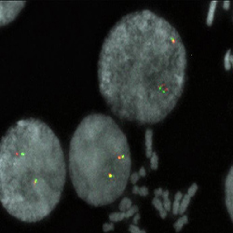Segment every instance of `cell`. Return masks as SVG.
I'll return each mask as SVG.
<instances>
[{
	"instance_id": "obj_1",
	"label": "cell",
	"mask_w": 233,
	"mask_h": 233,
	"mask_svg": "<svg viewBox=\"0 0 233 233\" xmlns=\"http://www.w3.org/2000/svg\"><path fill=\"white\" fill-rule=\"evenodd\" d=\"M182 37L150 9L128 13L107 35L98 60L99 91L119 119L161 122L176 107L187 80Z\"/></svg>"
},
{
	"instance_id": "obj_2",
	"label": "cell",
	"mask_w": 233,
	"mask_h": 233,
	"mask_svg": "<svg viewBox=\"0 0 233 233\" xmlns=\"http://www.w3.org/2000/svg\"><path fill=\"white\" fill-rule=\"evenodd\" d=\"M66 163L61 142L44 121H16L0 143V202L20 221L46 218L61 201Z\"/></svg>"
},
{
	"instance_id": "obj_3",
	"label": "cell",
	"mask_w": 233,
	"mask_h": 233,
	"mask_svg": "<svg viewBox=\"0 0 233 233\" xmlns=\"http://www.w3.org/2000/svg\"><path fill=\"white\" fill-rule=\"evenodd\" d=\"M68 169L78 196L99 207L117 201L131 176L128 139L108 115L86 116L74 131L69 145Z\"/></svg>"
},
{
	"instance_id": "obj_4",
	"label": "cell",
	"mask_w": 233,
	"mask_h": 233,
	"mask_svg": "<svg viewBox=\"0 0 233 233\" xmlns=\"http://www.w3.org/2000/svg\"><path fill=\"white\" fill-rule=\"evenodd\" d=\"M25 1H1L0 2V24L5 26L13 21L24 7Z\"/></svg>"
},
{
	"instance_id": "obj_5",
	"label": "cell",
	"mask_w": 233,
	"mask_h": 233,
	"mask_svg": "<svg viewBox=\"0 0 233 233\" xmlns=\"http://www.w3.org/2000/svg\"><path fill=\"white\" fill-rule=\"evenodd\" d=\"M225 203L233 222V165L231 167L225 180Z\"/></svg>"
},
{
	"instance_id": "obj_6",
	"label": "cell",
	"mask_w": 233,
	"mask_h": 233,
	"mask_svg": "<svg viewBox=\"0 0 233 233\" xmlns=\"http://www.w3.org/2000/svg\"><path fill=\"white\" fill-rule=\"evenodd\" d=\"M145 156L146 158H151L152 156V146H153V130L146 129L145 133Z\"/></svg>"
},
{
	"instance_id": "obj_7",
	"label": "cell",
	"mask_w": 233,
	"mask_h": 233,
	"mask_svg": "<svg viewBox=\"0 0 233 233\" xmlns=\"http://www.w3.org/2000/svg\"><path fill=\"white\" fill-rule=\"evenodd\" d=\"M217 4H218V2L216 0H213L210 3L209 10H208L207 17H206V24L209 27H211L213 25V22H214V20H215V13H216V9Z\"/></svg>"
},
{
	"instance_id": "obj_8",
	"label": "cell",
	"mask_w": 233,
	"mask_h": 233,
	"mask_svg": "<svg viewBox=\"0 0 233 233\" xmlns=\"http://www.w3.org/2000/svg\"><path fill=\"white\" fill-rule=\"evenodd\" d=\"M152 204H153V206L159 211L160 217H161L162 219L166 218V216H167V211H166L165 208H164L163 202H161V201H160L159 198L155 197V198L152 200Z\"/></svg>"
},
{
	"instance_id": "obj_9",
	"label": "cell",
	"mask_w": 233,
	"mask_h": 233,
	"mask_svg": "<svg viewBox=\"0 0 233 233\" xmlns=\"http://www.w3.org/2000/svg\"><path fill=\"white\" fill-rule=\"evenodd\" d=\"M183 194L181 191H177L174 195V203L172 204V212L174 214V216H177L179 215V208H180V202L181 200L183 199Z\"/></svg>"
},
{
	"instance_id": "obj_10",
	"label": "cell",
	"mask_w": 233,
	"mask_h": 233,
	"mask_svg": "<svg viewBox=\"0 0 233 233\" xmlns=\"http://www.w3.org/2000/svg\"><path fill=\"white\" fill-rule=\"evenodd\" d=\"M190 200H191V197L188 196V194L184 195L183 196V199L181 200V202H180V208H179V215H184L185 212L187 211L189 203H190Z\"/></svg>"
},
{
	"instance_id": "obj_11",
	"label": "cell",
	"mask_w": 233,
	"mask_h": 233,
	"mask_svg": "<svg viewBox=\"0 0 233 233\" xmlns=\"http://www.w3.org/2000/svg\"><path fill=\"white\" fill-rule=\"evenodd\" d=\"M188 216L186 215H183V216H181L180 218H178L176 220V222L174 224V230H175L176 232H179V231H181V230L183 229V227L186 224H188Z\"/></svg>"
},
{
	"instance_id": "obj_12",
	"label": "cell",
	"mask_w": 233,
	"mask_h": 233,
	"mask_svg": "<svg viewBox=\"0 0 233 233\" xmlns=\"http://www.w3.org/2000/svg\"><path fill=\"white\" fill-rule=\"evenodd\" d=\"M131 206H132L131 201L129 198L124 197V198L121 200V202H120V203H119V205H118V209H119L120 212H126V211H128Z\"/></svg>"
},
{
	"instance_id": "obj_13",
	"label": "cell",
	"mask_w": 233,
	"mask_h": 233,
	"mask_svg": "<svg viewBox=\"0 0 233 233\" xmlns=\"http://www.w3.org/2000/svg\"><path fill=\"white\" fill-rule=\"evenodd\" d=\"M169 190H165L163 191L162 197H163V205L166 211H171L172 210V202L169 198Z\"/></svg>"
},
{
	"instance_id": "obj_14",
	"label": "cell",
	"mask_w": 233,
	"mask_h": 233,
	"mask_svg": "<svg viewBox=\"0 0 233 233\" xmlns=\"http://www.w3.org/2000/svg\"><path fill=\"white\" fill-rule=\"evenodd\" d=\"M108 218H109V220H110L112 223L121 221L122 219L126 218V217H125V212H117V213H112V214H110V215H109Z\"/></svg>"
},
{
	"instance_id": "obj_15",
	"label": "cell",
	"mask_w": 233,
	"mask_h": 233,
	"mask_svg": "<svg viewBox=\"0 0 233 233\" xmlns=\"http://www.w3.org/2000/svg\"><path fill=\"white\" fill-rule=\"evenodd\" d=\"M231 50H228L224 57V67L226 71H230L232 67L231 64Z\"/></svg>"
},
{
	"instance_id": "obj_16",
	"label": "cell",
	"mask_w": 233,
	"mask_h": 233,
	"mask_svg": "<svg viewBox=\"0 0 233 233\" xmlns=\"http://www.w3.org/2000/svg\"><path fill=\"white\" fill-rule=\"evenodd\" d=\"M159 167V157L156 152L152 153V156L150 158V168L153 171H156Z\"/></svg>"
},
{
	"instance_id": "obj_17",
	"label": "cell",
	"mask_w": 233,
	"mask_h": 233,
	"mask_svg": "<svg viewBox=\"0 0 233 233\" xmlns=\"http://www.w3.org/2000/svg\"><path fill=\"white\" fill-rule=\"evenodd\" d=\"M137 212H138V207L136 205H132L128 211L125 212V217L129 218L131 216H133L135 214H137Z\"/></svg>"
},
{
	"instance_id": "obj_18",
	"label": "cell",
	"mask_w": 233,
	"mask_h": 233,
	"mask_svg": "<svg viewBox=\"0 0 233 233\" xmlns=\"http://www.w3.org/2000/svg\"><path fill=\"white\" fill-rule=\"evenodd\" d=\"M198 189H199V186H198L196 183H193V184L189 187V188H188V193H187V194L192 198V197H194V196H195V194H196V192L198 191Z\"/></svg>"
},
{
	"instance_id": "obj_19",
	"label": "cell",
	"mask_w": 233,
	"mask_h": 233,
	"mask_svg": "<svg viewBox=\"0 0 233 233\" xmlns=\"http://www.w3.org/2000/svg\"><path fill=\"white\" fill-rule=\"evenodd\" d=\"M129 231L131 233H146L145 232V231L140 230V229H139L136 225H134V224L130 225V227H129Z\"/></svg>"
},
{
	"instance_id": "obj_20",
	"label": "cell",
	"mask_w": 233,
	"mask_h": 233,
	"mask_svg": "<svg viewBox=\"0 0 233 233\" xmlns=\"http://www.w3.org/2000/svg\"><path fill=\"white\" fill-rule=\"evenodd\" d=\"M140 174H138V173H133V174H131V176H130V181H131V184H133V185H135L136 183H137V181L140 179Z\"/></svg>"
},
{
	"instance_id": "obj_21",
	"label": "cell",
	"mask_w": 233,
	"mask_h": 233,
	"mask_svg": "<svg viewBox=\"0 0 233 233\" xmlns=\"http://www.w3.org/2000/svg\"><path fill=\"white\" fill-rule=\"evenodd\" d=\"M149 191H148V188L146 187H141L139 188V192H138V195L142 196V197H146L148 195Z\"/></svg>"
},
{
	"instance_id": "obj_22",
	"label": "cell",
	"mask_w": 233,
	"mask_h": 233,
	"mask_svg": "<svg viewBox=\"0 0 233 233\" xmlns=\"http://www.w3.org/2000/svg\"><path fill=\"white\" fill-rule=\"evenodd\" d=\"M114 230V224L111 222V223H106L103 225V231L104 232H108V231H111Z\"/></svg>"
},
{
	"instance_id": "obj_23",
	"label": "cell",
	"mask_w": 233,
	"mask_h": 233,
	"mask_svg": "<svg viewBox=\"0 0 233 233\" xmlns=\"http://www.w3.org/2000/svg\"><path fill=\"white\" fill-rule=\"evenodd\" d=\"M162 194H163V190H162V188H156V189L154 190V195H155V197H157V198H159V196H162Z\"/></svg>"
},
{
	"instance_id": "obj_24",
	"label": "cell",
	"mask_w": 233,
	"mask_h": 233,
	"mask_svg": "<svg viewBox=\"0 0 233 233\" xmlns=\"http://www.w3.org/2000/svg\"><path fill=\"white\" fill-rule=\"evenodd\" d=\"M223 8L225 10H229L231 8V1L230 0H225L223 2Z\"/></svg>"
},
{
	"instance_id": "obj_25",
	"label": "cell",
	"mask_w": 233,
	"mask_h": 233,
	"mask_svg": "<svg viewBox=\"0 0 233 233\" xmlns=\"http://www.w3.org/2000/svg\"><path fill=\"white\" fill-rule=\"evenodd\" d=\"M140 217H141V216H140V215H139L138 213H137V214H135V215L133 216V219H132V221H133V224H134V225H135V224L137 225V223H138V222H139V220H140Z\"/></svg>"
},
{
	"instance_id": "obj_26",
	"label": "cell",
	"mask_w": 233,
	"mask_h": 233,
	"mask_svg": "<svg viewBox=\"0 0 233 233\" xmlns=\"http://www.w3.org/2000/svg\"><path fill=\"white\" fill-rule=\"evenodd\" d=\"M138 174H140V176H145L146 175V171H145V169L144 168V167H141L140 168V170H139V172H138Z\"/></svg>"
},
{
	"instance_id": "obj_27",
	"label": "cell",
	"mask_w": 233,
	"mask_h": 233,
	"mask_svg": "<svg viewBox=\"0 0 233 233\" xmlns=\"http://www.w3.org/2000/svg\"><path fill=\"white\" fill-rule=\"evenodd\" d=\"M138 192H139V187L134 185L133 188H132V193L133 194H138Z\"/></svg>"
},
{
	"instance_id": "obj_28",
	"label": "cell",
	"mask_w": 233,
	"mask_h": 233,
	"mask_svg": "<svg viewBox=\"0 0 233 233\" xmlns=\"http://www.w3.org/2000/svg\"><path fill=\"white\" fill-rule=\"evenodd\" d=\"M231 66L233 67V54L231 55Z\"/></svg>"
},
{
	"instance_id": "obj_29",
	"label": "cell",
	"mask_w": 233,
	"mask_h": 233,
	"mask_svg": "<svg viewBox=\"0 0 233 233\" xmlns=\"http://www.w3.org/2000/svg\"><path fill=\"white\" fill-rule=\"evenodd\" d=\"M232 20H233V15H232Z\"/></svg>"
}]
</instances>
